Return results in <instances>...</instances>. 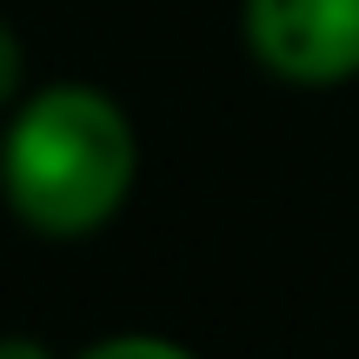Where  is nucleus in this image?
Listing matches in <instances>:
<instances>
[{
	"instance_id": "nucleus-3",
	"label": "nucleus",
	"mask_w": 359,
	"mask_h": 359,
	"mask_svg": "<svg viewBox=\"0 0 359 359\" xmlns=\"http://www.w3.org/2000/svg\"><path fill=\"white\" fill-rule=\"evenodd\" d=\"M80 359H200V353L167 339V333H107V339H93Z\"/></svg>"
},
{
	"instance_id": "nucleus-4",
	"label": "nucleus",
	"mask_w": 359,
	"mask_h": 359,
	"mask_svg": "<svg viewBox=\"0 0 359 359\" xmlns=\"http://www.w3.org/2000/svg\"><path fill=\"white\" fill-rule=\"evenodd\" d=\"M20 74H27V53H20V34L0 20V114L20 107Z\"/></svg>"
},
{
	"instance_id": "nucleus-2",
	"label": "nucleus",
	"mask_w": 359,
	"mask_h": 359,
	"mask_svg": "<svg viewBox=\"0 0 359 359\" xmlns=\"http://www.w3.org/2000/svg\"><path fill=\"white\" fill-rule=\"evenodd\" d=\"M240 34L286 87L359 80V0H240Z\"/></svg>"
},
{
	"instance_id": "nucleus-1",
	"label": "nucleus",
	"mask_w": 359,
	"mask_h": 359,
	"mask_svg": "<svg viewBox=\"0 0 359 359\" xmlns=\"http://www.w3.org/2000/svg\"><path fill=\"white\" fill-rule=\"evenodd\" d=\"M140 133L114 93L53 80L27 93L0 127V200L40 240H87L127 206Z\"/></svg>"
},
{
	"instance_id": "nucleus-5",
	"label": "nucleus",
	"mask_w": 359,
	"mask_h": 359,
	"mask_svg": "<svg viewBox=\"0 0 359 359\" xmlns=\"http://www.w3.org/2000/svg\"><path fill=\"white\" fill-rule=\"evenodd\" d=\"M0 359H60V353L34 333H0Z\"/></svg>"
}]
</instances>
